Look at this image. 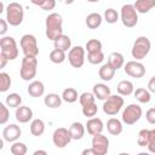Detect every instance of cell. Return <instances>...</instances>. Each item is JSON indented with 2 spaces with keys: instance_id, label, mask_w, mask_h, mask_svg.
<instances>
[{
  "instance_id": "681fc988",
  "label": "cell",
  "mask_w": 155,
  "mask_h": 155,
  "mask_svg": "<svg viewBox=\"0 0 155 155\" xmlns=\"http://www.w3.org/2000/svg\"><path fill=\"white\" fill-rule=\"evenodd\" d=\"M2 11H4V2L0 1V15L2 13Z\"/></svg>"
},
{
  "instance_id": "9a60e30c",
  "label": "cell",
  "mask_w": 155,
  "mask_h": 155,
  "mask_svg": "<svg viewBox=\"0 0 155 155\" xmlns=\"http://www.w3.org/2000/svg\"><path fill=\"white\" fill-rule=\"evenodd\" d=\"M103 126H104V125H103V121H102L99 117H91V119L87 120V122H86L87 132H88L91 136H96V134L102 133Z\"/></svg>"
},
{
  "instance_id": "8992f818",
  "label": "cell",
  "mask_w": 155,
  "mask_h": 155,
  "mask_svg": "<svg viewBox=\"0 0 155 155\" xmlns=\"http://www.w3.org/2000/svg\"><path fill=\"white\" fill-rule=\"evenodd\" d=\"M19 44H21V47H22V51H23L24 56L36 57L39 54V46H38L36 38L34 35H31V34L23 35Z\"/></svg>"
},
{
  "instance_id": "ee69618b",
  "label": "cell",
  "mask_w": 155,
  "mask_h": 155,
  "mask_svg": "<svg viewBox=\"0 0 155 155\" xmlns=\"http://www.w3.org/2000/svg\"><path fill=\"white\" fill-rule=\"evenodd\" d=\"M7 31V22L0 18V35H5Z\"/></svg>"
},
{
  "instance_id": "4dcf8cb0",
  "label": "cell",
  "mask_w": 155,
  "mask_h": 155,
  "mask_svg": "<svg viewBox=\"0 0 155 155\" xmlns=\"http://www.w3.org/2000/svg\"><path fill=\"white\" fill-rule=\"evenodd\" d=\"M134 97L140 103H149L150 99H151L150 92L148 90H145V88H137L134 91Z\"/></svg>"
},
{
  "instance_id": "1f68e13d",
  "label": "cell",
  "mask_w": 155,
  "mask_h": 155,
  "mask_svg": "<svg viewBox=\"0 0 155 155\" xmlns=\"http://www.w3.org/2000/svg\"><path fill=\"white\" fill-rule=\"evenodd\" d=\"M21 103H22V97L18 93H10L6 97V105L10 108L17 109L18 107H21Z\"/></svg>"
},
{
  "instance_id": "7dc6e473",
  "label": "cell",
  "mask_w": 155,
  "mask_h": 155,
  "mask_svg": "<svg viewBox=\"0 0 155 155\" xmlns=\"http://www.w3.org/2000/svg\"><path fill=\"white\" fill-rule=\"evenodd\" d=\"M7 59L1 54V52H0V69H2V68H5L6 67V64H7Z\"/></svg>"
},
{
  "instance_id": "7402d4cb",
  "label": "cell",
  "mask_w": 155,
  "mask_h": 155,
  "mask_svg": "<svg viewBox=\"0 0 155 155\" xmlns=\"http://www.w3.org/2000/svg\"><path fill=\"white\" fill-rule=\"evenodd\" d=\"M107 130L110 134L113 136H119L121 132H122V124L119 119L116 117H111L108 120L107 122Z\"/></svg>"
},
{
  "instance_id": "7c38bea8",
  "label": "cell",
  "mask_w": 155,
  "mask_h": 155,
  "mask_svg": "<svg viewBox=\"0 0 155 155\" xmlns=\"http://www.w3.org/2000/svg\"><path fill=\"white\" fill-rule=\"evenodd\" d=\"M92 149L98 155H107L109 150V139L102 133L92 136Z\"/></svg>"
},
{
  "instance_id": "9c48e42d",
  "label": "cell",
  "mask_w": 155,
  "mask_h": 155,
  "mask_svg": "<svg viewBox=\"0 0 155 155\" xmlns=\"http://www.w3.org/2000/svg\"><path fill=\"white\" fill-rule=\"evenodd\" d=\"M142 116V108L138 104H130L125 108L122 113V121L126 125L136 124Z\"/></svg>"
},
{
  "instance_id": "ac0fdd59",
  "label": "cell",
  "mask_w": 155,
  "mask_h": 155,
  "mask_svg": "<svg viewBox=\"0 0 155 155\" xmlns=\"http://www.w3.org/2000/svg\"><path fill=\"white\" fill-rule=\"evenodd\" d=\"M110 88L104 84H96L93 86V96L99 101H105L110 96Z\"/></svg>"
},
{
  "instance_id": "44dd1931",
  "label": "cell",
  "mask_w": 155,
  "mask_h": 155,
  "mask_svg": "<svg viewBox=\"0 0 155 155\" xmlns=\"http://www.w3.org/2000/svg\"><path fill=\"white\" fill-rule=\"evenodd\" d=\"M53 45H54V48L56 50H61L63 52L68 51L70 48V45H71V40L68 35H64L62 34L61 36H58L54 41H53Z\"/></svg>"
},
{
  "instance_id": "7a4b0ae2",
  "label": "cell",
  "mask_w": 155,
  "mask_h": 155,
  "mask_svg": "<svg viewBox=\"0 0 155 155\" xmlns=\"http://www.w3.org/2000/svg\"><path fill=\"white\" fill-rule=\"evenodd\" d=\"M24 11L21 4L18 2H10L6 7V22L10 25L17 27L23 22Z\"/></svg>"
},
{
  "instance_id": "83f0119b",
  "label": "cell",
  "mask_w": 155,
  "mask_h": 155,
  "mask_svg": "<svg viewBox=\"0 0 155 155\" xmlns=\"http://www.w3.org/2000/svg\"><path fill=\"white\" fill-rule=\"evenodd\" d=\"M98 75H99V78H101L103 81H110V80L114 78V75H115V70H114L108 63H105V64H103V65L99 68Z\"/></svg>"
},
{
  "instance_id": "484cf974",
  "label": "cell",
  "mask_w": 155,
  "mask_h": 155,
  "mask_svg": "<svg viewBox=\"0 0 155 155\" xmlns=\"http://www.w3.org/2000/svg\"><path fill=\"white\" fill-rule=\"evenodd\" d=\"M44 103L46 107L51 108V109H56L58 107H61L62 104V98L61 96H58L57 93H48L45 98H44Z\"/></svg>"
},
{
  "instance_id": "b9f144b4",
  "label": "cell",
  "mask_w": 155,
  "mask_h": 155,
  "mask_svg": "<svg viewBox=\"0 0 155 155\" xmlns=\"http://www.w3.org/2000/svg\"><path fill=\"white\" fill-rule=\"evenodd\" d=\"M10 119V111H8V108L0 102V125H4Z\"/></svg>"
},
{
  "instance_id": "3957f363",
  "label": "cell",
  "mask_w": 155,
  "mask_h": 155,
  "mask_svg": "<svg viewBox=\"0 0 155 155\" xmlns=\"http://www.w3.org/2000/svg\"><path fill=\"white\" fill-rule=\"evenodd\" d=\"M150 48H151L150 40L147 36H139L133 42L132 51H131L132 57L136 58L137 61H140L148 56V53L150 52Z\"/></svg>"
},
{
  "instance_id": "f907efd6",
  "label": "cell",
  "mask_w": 155,
  "mask_h": 155,
  "mask_svg": "<svg viewBox=\"0 0 155 155\" xmlns=\"http://www.w3.org/2000/svg\"><path fill=\"white\" fill-rule=\"evenodd\" d=\"M2 148H4V140H2L1 138H0V150H1Z\"/></svg>"
},
{
  "instance_id": "f5cc1de1",
  "label": "cell",
  "mask_w": 155,
  "mask_h": 155,
  "mask_svg": "<svg viewBox=\"0 0 155 155\" xmlns=\"http://www.w3.org/2000/svg\"><path fill=\"white\" fill-rule=\"evenodd\" d=\"M119 155H130V154H128V153H120Z\"/></svg>"
},
{
  "instance_id": "cb8c5ba5",
  "label": "cell",
  "mask_w": 155,
  "mask_h": 155,
  "mask_svg": "<svg viewBox=\"0 0 155 155\" xmlns=\"http://www.w3.org/2000/svg\"><path fill=\"white\" fill-rule=\"evenodd\" d=\"M44 92H45V86L39 80L30 82L29 86H28V93L31 97H41L44 94Z\"/></svg>"
},
{
  "instance_id": "ba28073f",
  "label": "cell",
  "mask_w": 155,
  "mask_h": 155,
  "mask_svg": "<svg viewBox=\"0 0 155 155\" xmlns=\"http://www.w3.org/2000/svg\"><path fill=\"white\" fill-rule=\"evenodd\" d=\"M121 21L127 28H133L138 23V13L136 12L133 5L126 4L121 7Z\"/></svg>"
},
{
  "instance_id": "4316f807",
  "label": "cell",
  "mask_w": 155,
  "mask_h": 155,
  "mask_svg": "<svg viewBox=\"0 0 155 155\" xmlns=\"http://www.w3.org/2000/svg\"><path fill=\"white\" fill-rule=\"evenodd\" d=\"M102 16L98 12H92L86 17V25L90 29H97L101 24H102Z\"/></svg>"
},
{
  "instance_id": "d590c367",
  "label": "cell",
  "mask_w": 155,
  "mask_h": 155,
  "mask_svg": "<svg viewBox=\"0 0 155 155\" xmlns=\"http://www.w3.org/2000/svg\"><path fill=\"white\" fill-rule=\"evenodd\" d=\"M27 150V145L22 142H13V144L11 145V153L13 155H25Z\"/></svg>"
},
{
  "instance_id": "d4e9b609",
  "label": "cell",
  "mask_w": 155,
  "mask_h": 155,
  "mask_svg": "<svg viewBox=\"0 0 155 155\" xmlns=\"http://www.w3.org/2000/svg\"><path fill=\"white\" fill-rule=\"evenodd\" d=\"M116 90H117L119 96H130V94L133 93L134 87H133V84L130 80H122L117 84Z\"/></svg>"
},
{
  "instance_id": "30bf717a",
  "label": "cell",
  "mask_w": 155,
  "mask_h": 155,
  "mask_svg": "<svg viewBox=\"0 0 155 155\" xmlns=\"http://www.w3.org/2000/svg\"><path fill=\"white\" fill-rule=\"evenodd\" d=\"M68 61L73 68H81L85 63V48L81 46H75L69 50Z\"/></svg>"
},
{
  "instance_id": "8d00e7d4",
  "label": "cell",
  "mask_w": 155,
  "mask_h": 155,
  "mask_svg": "<svg viewBox=\"0 0 155 155\" xmlns=\"http://www.w3.org/2000/svg\"><path fill=\"white\" fill-rule=\"evenodd\" d=\"M11 87V78L7 73H0V92H6Z\"/></svg>"
},
{
  "instance_id": "ffe728a7",
  "label": "cell",
  "mask_w": 155,
  "mask_h": 155,
  "mask_svg": "<svg viewBox=\"0 0 155 155\" xmlns=\"http://www.w3.org/2000/svg\"><path fill=\"white\" fill-rule=\"evenodd\" d=\"M155 136V130H140L137 137V143L139 147H147L150 139Z\"/></svg>"
},
{
  "instance_id": "816d5d0a",
  "label": "cell",
  "mask_w": 155,
  "mask_h": 155,
  "mask_svg": "<svg viewBox=\"0 0 155 155\" xmlns=\"http://www.w3.org/2000/svg\"><path fill=\"white\" fill-rule=\"evenodd\" d=\"M138 155H153V154H150V153H139Z\"/></svg>"
},
{
  "instance_id": "5b68a950",
  "label": "cell",
  "mask_w": 155,
  "mask_h": 155,
  "mask_svg": "<svg viewBox=\"0 0 155 155\" xmlns=\"http://www.w3.org/2000/svg\"><path fill=\"white\" fill-rule=\"evenodd\" d=\"M0 48H1V54L7 61H13L18 57L17 42L12 36H2L0 39Z\"/></svg>"
},
{
  "instance_id": "f35d334b",
  "label": "cell",
  "mask_w": 155,
  "mask_h": 155,
  "mask_svg": "<svg viewBox=\"0 0 155 155\" xmlns=\"http://www.w3.org/2000/svg\"><path fill=\"white\" fill-rule=\"evenodd\" d=\"M34 5H38L40 6L44 11H48V10H53V7L56 6V1L54 0H41V1H36V0H33L31 1Z\"/></svg>"
},
{
  "instance_id": "f6af8a7d",
  "label": "cell",
  "mask_w": 155,
  "mask_h": 155,
  "mask_svg": "<svg viewBox=\"0 0 155 155\" xmlns=\"http://www.w3.org/2000/svg\"><path fill=\"white\" fill-rule=\"evenodd\" d=\"M148 87H149V92H155V76H153L150 80H149V84H148Z\"/></svg>"
},
{
  "instance_id": "c3c4849f",
  "label": "cell",
  "mask_w": 155,
  "mask_h": 155,
  "mask_svg": "<svg viewBox=\"0 0 155 155\" xmlns=\"http://www.w3.org/2000/svg\"><path fill=\"white\" fill-rule=\"evenodd\" d=\"M33 155H47V153L45 150H42V149H39V150H35L33 153Z\"/></svg>"
},
{
  "instance_id": "ab89813d",
  "label": "cell",
  "mask_w": 155,
  "mask_h": 155,
  "mask_svg": "<svg viewBox=\"0 0 155 155\" xmlns=\"http://www.w3.org/2000/svg\"><path fill=\"white\" fill-rule=\"evenodd\" d=\"M79 101H80V104H81L82 107L88 105V104H93V103H94V96H93V93H91V92H84V93H81V96L79 97Z\"/></svg>"
},
{
  "instance_id": "bcb514c9",
  "label": "cell",
  "mask_w": 155,
  "mask_h": 155,
  "mask_svg": "<svg viewBox=\"0 0 155 155\" xmlns=\"http://www.w3.org/2000/svg\"><path fill=\"white\" fill-rule=\"evenodd\" d=\"M81 155H98V154L92 148H88V149H84L82 153H81Z\"/></svg>"
},
{
  "instance_id": "4fadbf2b",
  "label": "cell",
  "mask_w": 155,
  "mask_h": 155,
  "mask_svg": "<svg viewBox=\"0 0 155 155\" xmlns=\"http://www.w3.org/2000/svg\"><path fill=\"white\" fill-rule=\"evenodd\" d=\"M124 69H125V73L127 75H130L131 78H136V79L143 78L144 74H145L144 65L140 62H137V61H130V62H127L125 64Z\"/></svg>"
},
{
  "instance_id": "2e32d148",
  "label": "cell",
  "mask_w": 155,
  "mask_h": 155,
  "mask_svg": "<svg viewBox=\"0 0 155 155\" xmlns=\"http://www.w3.org/2000/svg\"><path fill=\"white\" fill-rule=\"evenodd\" d=\"M33 117V110L29 107L25 105H21L16 109V120L21 124H25L28 121H30Z\"/></svg>"
},
{
  "instance_id": "f1b7e54d",
  "label": "cell",
  "mask_w": 155,
  "mask_h": 155,
  "mask_svg": "<svg viewBox=\"0 0 155 155\" xmlns=\"http://www.w3.org/2000/svg\"><path fill=\"white\" fill-rule=\"evenodd\" d=\"M30 132L33 136L39 137L45 132V124L41 119H34L30 124Z\"/></svg>"
},
{
  "instance_id": "8fae6325",
  "label": "cell",
  "mask_w": 155,
  "mask_h": 155,
  "mask_svg": "<svg viewBox=\"0 0 155 155\" xmlns=\"http://www.w3.org/2000/svg\"><path fill=\"white\" fill-rule=\"evenodd\" d=\"M52 140H53V144L57 147V148H65L71 138L69 136V132H68V128H64V127H59L57 130H54L53 134H52Z\"/></svg>"
},
{
  "instance_id": "6da1fadb",
  "label": "cell",
  "mask_w": 155,
  "mask_h": 155,
  "mask_svg": "<svg viewBox=\"0 0 155 155\" xmlns=\"http://www.w3.org/2000/svg\"><path fill=\"white\" fill-rule=\"evenodd\" d=\"M62 24H63V19H62V16L59 13H56V12L50 13L45 21L47 39L54 41L58 36H61L63 34Z\"/></svg>"
},
{
  "instance_id": "277c9868",
  "label": "cell",
  "mask_w": 155,
  "mask_h": 155,
  "mask_svg": "<svg viewBox=\"0 0 155 155\" xmlns=\"http://www.w3.org/2000/svg\"><path fill=\"white\" fill-rule=\"evenodd\" d=\"M36 70H38V59H36V57L24 56V58L22 59V65H21V70H19L21 78L24 81H29V80L35 78Z\"/></svg>"
},
{
  "instance_id": "d6a6232c",
  "label": "cell",
  "mask_w": 155,
  "mask_h": 155,
  "mask_svg": "<svg viewBox=\"0 0 155 155\" xmlns=\"http://www.w3.org/2000/svg\"><path fill=\"white\" fill-rule=\"evenodd\" d=\"M65 52L61 51V50H52L51 53H50V61L54 64H61L65 61Z\"/></svg>"
},
{
  "instance_id": "74e56055",
  "label": "cell",
  "mask_w": 155,
  "mask_h": 155,
  "mask_svg": "<svg viewBox=\"0 0 155 155\" xmlns=\"http://www.w3.org/2000/svg\"><path fill=\"white\" fill-rule=\"evenodd\" d=\"M86 50L87 53L88 52H97V51H102V42L97 39H91L86 42Z\"/></svg>"
},
{
  "instance_id": "836d02e7",
  "label": "cell",
  "mask_w": 155,
  "mask_h": 155,
  "mask_svg": "<svg viewBox=\"0 0 155 155\" xmlns=\"http://www.w3.org/2000/svg\"><path fill=\"white\" fill-rule=\"evenodd\" d=\"M87 61L91 64H99L104 61V53L102 51H97V52H88L87 53Z\"/></svg>"
},
{
  "instance_id": "52a82bcc",
  "label": "cell",
  "mask_w": 155,
  "mask_h": 155,
  "mask_svg": "<svg viewBox=\"0 0 155 155\" xmlns=\"http://www.w3.org/2000/svg\"><path fill=\"white\" fill-rule=\"evenodd\" d=\"M124 107V98L119 94H110L103 103V111L107 115H116Z\"/></svg>"
},
{
  "instance_id": "f546056e",
  "label": "cell",
  "mask_w": 155,
  "mask_h": 155,
  "mask_svg": "<svg viewBox=\"0 0 155 155\" xmlns=\"http://www.w3.org/2000/svg\"><path fill=\"white\" fill-rule=\"evenodd\" d=\"M61 98L67 103H74L78 99V91L75 88H73V87H68V88H65L63 91Z\"/></svg>"
},
{
  "instance_id": "7bdbcfd3",
  "label": "cell",
  "mask_w": 155,
  "mask_h": 155,
  "mask_svg": "<svg viewBox=\"0 0 155 155\" xmlns=\"http://www.w3.org/2000/svg\"><path fill=\"white\" fill-rule=\"evenodd\" d=\"M145 119H147V121H148L149 124H151V125L155 124V108H150V109L147 110V113H145Z\"/></svg>"
},
{
  "instance_id": "e0dca14e",
  "label": "cell",
  "mask_w": 155,
  "mask_h": 155,
  "mask_svg": "<svg viewBox=\"0 0 155 155\" xmlns=\"http://www.w3.org/2000/svg\"><path fill=\"white\" fill-rule=\"evenodd\" d=\"M68 132H69V136H70L71 139L79 140V139H81V138L84 137V134H85V127H84V125H82L81 122L75 121V122H73V124L70 125Z\"/></svg>"
},
{
  "instance_id": "603a6c76",
  "label": "cell",
  "mask_w": 155,
  "mask_h": 155,
  "mask_svg": "<svg viewBox=\"0 0 155 155\" xmlns=\"http://www.w3.org/2000/svg\"><path fill=\"white\" fill-rule=\"evenodd\" d=\"M155 6V2L151 1V0H137L134 4H133V7L136 10V12L138 13H147L149 12L153 7Z\"/></svg>"
},
{
  "instance_id": "5bb4252c",
  "label": "cell",
  "mask_w": 155,
  "mask_h": 155,
  "mask_svg": "<svg viewBox=\"0 0 155 155\" xmlns=\"http://www.w3.org/2000/svg\"><path fill=\"white\" fill-rule=\"evenodd\" d=\"M22 134V131H21V127L15 125V124H11L8 126H6L2 131V136H4V139L7 140V142H16Z\"/></svg>"
},
{
  "instance_id": "e575fe53",
  "label": "cell",
  "mask_w": 155,
  "mask_h": 155,
  "mask_svg": "<svg viewBox=\"0 0 155 155\" xmlns=\"http://www.w3.org/2000/svg\"><path fill=\"white\" fill-rule=\"evenodd\" d=\"M104 19L109 24L116 23L119 21V13H117V11L114 10V8H107L104 11Z\"/></svg>"
},
{
  "instance_id": "d6986e66",
  "label": "cell",
  "mask_w": 155,
  "mask_h": 155,
  "mask_svg": "<svg viewBox=\"0 0 155 155\" xmlns=\"http://www.w3.org/2000/svg\"><path fill=\"white\" fill-rule=\"evenodd\" d=\"M125 63V59H124V56L120 53V52H111L109 56H108V64L116 71L117 69H120Z\"/></svg>"
},
{
  "instance_id": "60d3db41",
  "label": "cell",
  "mask_w": 155,
  "mask_h": 155,
  "mask_svg": "<svg viewBox=\"0 0 155 155\" xmlns=\"http://www.w3.org/2000/svg\"><path fill=\"white\" fill-rule=\"evenodd\" d=\"M98 111V107L96 103L93 104H88V105H85L82 107V114L87 117H93Z\"/></svg>"
}]
</instances>
